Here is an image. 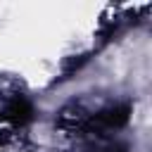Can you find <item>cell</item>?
<instances>
[{
	"label": "cell",
	"instance_id": "6da1fadb",
	"mask_svg": "<svg viewBox=\"0 0 152 152\" xmlns=\"http://www.w3.org/2000/svg\"><path fill=\"white\" fill-rule=\"evenodd\" d=\"M128 119H131V104H128V102H119V104L104 107V109H100L97 114H93V116L81 126V131H86V133L116 131V128L126 126Z\"/></svg>",
	"mask_w": 152,
	"mask_h": 152
},
{
	"label": "cell",
	"instance_id": "7a4b0ae2",
	"mask_svg": "<svg viewBox=\"0 0 152 152\" xmlns=\"http://www.w3.org/2000/svg\"><path fill=\"white\" fill-rule=\"evenodd\" d=\"M31 114H33V109H31V104H28L24 97H14V100L7 104V116H10L12 121H17V124H26V121L31 119Z\"/></svg>",
	"mask_w": 152,
	"mask_h": 152
},
{
	"label": "cell",
	"instance_id": "3957f363",
	"mask_svg": "<svg viewBox=\"0 0 152 152\" xmlns=\"http://www.w3.org/2000/svg\"><path fill=\"white\" fill-rule=\"evenodd\" d=\"M100 152H128V147H126L124 142H112L109 147H104V150H100Z\"/></svg>",
	"mask_w": 152,
	"mask_h": 152
}]
</instances>
